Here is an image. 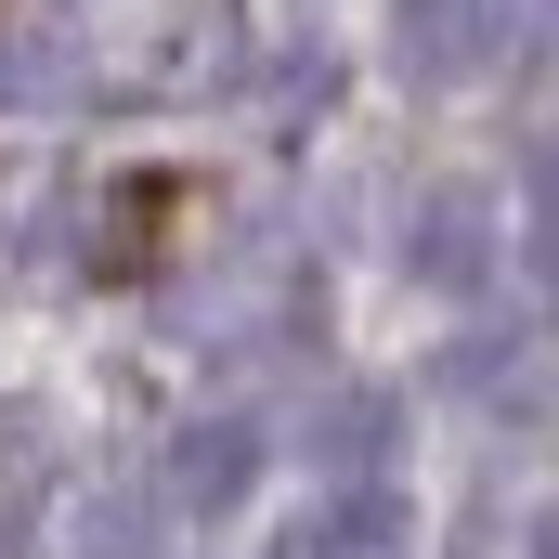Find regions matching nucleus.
Returning a JSON list of instances; mask_svg holds the SVG:
<instances>
[{"label":"nucleus","mask_w":559,"mask_h":559,"mask_svg":"<svg viewBox=\"0 0 559 559\" xmlns=\"http://www.w3.org/2000/svg\"><path fill=\"white\" fill-rule=\"evenodd\" d=\"M248 481H261V429H248V417H195L182 442H169V508L222 521V508H235Z\"/></svg>","instance_id":"nucleus-1"},{"label":"nucleus","mask_w":559,"mask_h":559,"mask_svg":"<svg viewBox=\"0 0 559 559\" xmlns=\"http://www.w3.org/2000/svg\"><path fill=\"white\" fill-rule=\"evenodd\" d=\"M495 39H508V26H495L481 0H404V13H391V66H404V79H468Z\"/></svg>","instance_id":"nucleus-2"},{"label":"nucleus","mask_w":559,"mask_h":559,"mask_svg":"<svg viewBox=\"0 0 559 559\" xmlns=\"http://www.w3.org/2000/svg\"><path fill=\"white\" fill-rule=\"evenodd\" d=\"M481 248H495V235H481V195H468V182H442V195L417 209V235H404V261H417L429 286H468Z\"/></svg>","instance_id":"nucleus-3"},{"label":"nucleus","mask_w":559,"mask_h":559,"mask_svg":"<svg viewBox=\"0 0 559 559\" xmlns=\"http://www.w3.org/2000/svg\"><path fill=\"white\" fill-rule=\"evenodd\" d=\"M39 508H52V442L39 417H0V559L39 534Z\"/></svg>","instance_id":"nucleus-4"},{"label":"nucleus","mask_w":559,"mask_h":559,"mask_svg":"<svg viewBox=\"0 0 559 559\" xmlns=\"http://www.w3.org/2000/svg\"><path fill=\"white\" fill-rule=\"evenodd\" d=\"M79 559H143V495H105L79 521Z\"/></svg>","instance_id":"nucleus-5"},{"label":"nucleus","mask_w":559,"mask_h":559,"mask_svg":"<svg viewBox=\"0 0 559 559\" xmlns=\"http://www.w3.org/2000/svg\"><path fill=\"white\" fill-rule=\"evenodd\" d=\"M52 79H66V66H52V52H39L13 13H0V105H26V92H52Z\"/></svg>","instance_id":"nucleus-6"},{"label":"nucleus","mask_w":559,"mask_h":559,"mask_svg":"<svg viewBox=\"0 0 559 559\" xmlns=\"http://www.w3.org/2000/svg\"><path fill=\"white\" fill-rule=\"evenodd\" d=\"M312 442H325L338 468H365V442H378V404H365V391H352V404H325V429H312Z\"/></svg>","instance_id":"nucleus-7"}]
</instances>
